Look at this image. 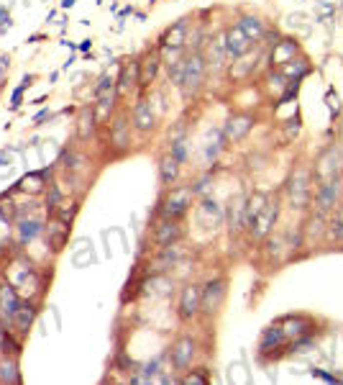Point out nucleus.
Here are the masks:
<instances>
[{
  "label": "nucleus",
  "mask_w": 343,
  "mask_h": 385,
  "mask_svg": "<svg viewBox=\"0 0 343 385\" xmlns=\"http://www.w3.org/2000/svg\"><path fill=\"white\" fill-rule=\"evenodd\" d=\"M223 44H226V52L230 57H244L248 52V46H251V39L244 34V28L241 26H233V28H228Z\"/></svg>",
  "instance_id": "6e6552de"
},
{
  "label": "nucleus",
  "mask_w": 343,
  "mask_h": 385,
  "mask_svg": "<svg viewBox=\"0 0 343 385\" xmlns=\"http://www.w3.org/2000/svg\"><path fill=\"white\" fill-rule=\"evenodd\" d=\"M179 236H182V229H179L177 218H164V221L156 226V231H154V244H156L159 249H164V247L177 244Z\"/></svg>",
  "instance_id": "0eeeda50"
},
{
  "label": "nucleus",
  "mask_w": 343,
  "mask_h": 385,
  "mask_svg": "<svg viewBox=\"0 0 343 385\" xmlns=\"http://www.w3.org/2000/svg\"><path fill=\"white\" fill-rule=\"evenodd\" d=\"M315 200H318L320 211H333L336 208V203H338V180L330 177V180L323 182V185L318 188V192H315Z\"/></svg>",
  "instance_id": "1a4fd4ad"
},
{
  "label": "nucleus",
  "mask_w": 343,
  "mask_h": 385,
  "mask_svg": "<svg viewBox=\"0 0 343 385\" xmlns=\"http://www.w3.org/2000/svg\"><path fill=\"white\" fill-rule=\"evenodd\" d=\"M177 313L182 321H192L200 313V288L197 285H185L179 293V303H177Z\"/></svg>",
  "instance_id": "7ed1b4c3"
},
{
  "label": "nucleus",
  "mask_w": 343,
  "mask_h": 385,
  "mask_svg": "<svg viewBox=\"0 0 343 385\" xmlns=\"http://www.w3.org/2000/svg\"><path fill=\"white\" fill-rule=\"evenodd\" d=\"M246 200L244 198H236V200H230V211H228V224L233 231L238 229H244V214H246Z\"/></svg>",
  "instance_id": "a211bd4d"
},
{
  "label": "nucleus",
  "mask_w": 343,
  "mask_h": 385,
  "mask_svg": "<svg viewBox=\"0 0 343 385\" xmlns=\"http://www.w3.org/2000/svg\"><path fill=\"white\" fill-rule=\"evenodd\" d=\"M21 306V300H18V293L13 285H0V313H3V319L11 321V316L18 311Z\"/></svg>",
  "instance_id": "9b49d317"
},
{
  "label": "nucleus",
  "mask_w": 343,
  "mask_h": 385,
  "mask_svg": "<svg viewBox=\"0 0 343 385\" xmlns=\"http://www.w3.org/2000/svg\"><path fill=\"white\" fill-rule=\"evenodd\" d=\"M133 124H136V128H141V131L154 128V113H151V106L146 103V100L136 103V108H133Z\"/></svg>",
  "instance_id": "dca6fc26"
},
{
  "label": "nucleus",
  "mask_w": 343,
  "mask_h": 385,
  "mask_svg": "<svg viewBox=\"0 0 343 385\" xmlns=\"http://www.w3.org/2000/svg\"><path fill=\"white\" fill-rule=\"evenodd\" d=\"M226 298V280L223 278H213L205 282V288H200V313L213 316L218 313V308L223 306Z\"/></svg>",
  "instance_id": "f03ea898"
},
{
  "label": "nucleus",
  "mask_w": 343,
  "mask_h": 385,
  "mask_svg": "<svg viewBox=\"0 0 343 385\" xmlns=\"http://www.w3.org/2000/svg\"><path fill=\"white\" fill-rule=\"evenodd\" d=\"M21 95H23V85H21V87H18V90H16V93H13V103H11L13 108H16L18 103H21Z\"/></svg>",
  "instance_id": "473e14b6"
},
{
  "label": "nucleus",
  "mask_w": 343,
  "mask_h": 385,
  "mask_svg": "<svg viewBox=\"0 0 343 385\" xmlns=\"http://www.w3.org/2000/svg\"><path fill=\"white\" fill-rule=\"evenodd\" d=\"M115 139H118V147L126 144V121H118L115 124Z\"/></svg>",
  "instance_id": "c756f323"
},
{
  "label": "nucleus",
  "mask_w": 343,
  "mask_h": 385,
  "mask_svg": "<svg viewBox=\"0 0 343 385\" xmlns=\"http://www.w3.org/2000/svg\"><path fill=\"white\" fill-rule=\"evenodd\" d=\"M333 218H336L338 224L343 226V206H338V211H336V216H333Z\"/></svg>",
  "instance_id": "f704fd0d"
},
{
  "label": "nucleus",
  "mask_w": 343,
  "mask_h": 385,
  "mask_svg": "<svg viewBox=\"0 0 343 385\" xmlns=\"http://www.w3.org/2000/svg\"><path fill=\"white\" fill-rule=\"evenodd\" d=\"M282 331H285V337L287 339H300V337H305L307 334V326H310V321L305 316H289L279 323Z\"/></svg>",
  "instance_id": "f8f14e48"
},
{
  "label": "nucleus",
  "mask_w": 343,
  "mask_h": 385,
  "mask_svg": "<svg viewBox=\"0 0 343 385\" xmlns=\"http://www.w3.org/2000/svg\"><path fill=\"white\" fill-rule=\"evenodd\" d=\"M195 349H197V344H195L192 337H179L174 344H172V349H169V360H172V364H174L177 370H185L187 364L192 362Z\"/></svg>",
  "instance_id": "20e7f679"
},
{
  "label": "nucleus",
  "mask_w": 343,
  "mask_h": 385,
  "mask_svg": "<svg viewBox=\"0 0 343 385\" xmlns=\"http://www.w3.org/2000/svg\"><path fill=\"white\" fill-rule=\"evenodd\" d=\"M192 188H172L161 200V218H179L192 206Z\"/></svg>",
  "instance_id": "f257e3e1"
},
{
  "label": "nucleus",
  "mask_w": 343,
  "mask_h": 385,
  "mask_svg": "<svg viewBox=\"0 0 343 385\" xmlns=\"http://www.w3.org/2000/svg\"><path fill=\"white\" fill-rule=\"evenodd\" d=\"M277 214H279V206H277V203H269V200H267V206L261 208V214L254 218V224L248 226L251 236H254V239L269 236V231H271V226H274V221H277Z\"/></svg>",
  "instance_id": "39448f33"
},
{
  "label": "nucleus",
  "mask_w": 343,
  "mask_h": 385,
  "mask_svg": "<svg viewBox=\"0 0 343 385\" xmlns=\"http://www.w3.org/2000/svg\"><path fill=\"white\" fill-rule=\"evenodd\" d=\"M203 77H205V62H203V57L200 54H195V57H190L185 62V75H182V83L179 85L185 87V93H190V90L200 87Z\"/></svg>",
  "instance_id": "423d86ee"
},
{
  "label": "nucleus",
  "mask_w": 343,
  "mask_h": 385,
  "mask_svg": "<svg viewBox=\"0 0 343 385\" xmlns=\"http://www.w3.org/2000/svg\"><path fill=\"white\" fill-rule=\"evenodd\" d=\"M182 383H185V385H205V383H208V375H203V372H190V375H185V378H182Z\"/></svg>",
  "instance_id": "cd10ccee"
},
{
  "label": "nucleus",
  "mask_w": 343,
  "mask_h": 385,
  "mask_svg": "<svg viewBox=\"0 0 343 385\" xmlns=\"http://www.w3.org/2000/svg\"><path fill=\"white\" fill-rule=\"evenodd\" d=\"M285 342H287V337H285V331H282V326H269L264 331V337H261V342H259V349L271 352L274 347H282Z\"/></svg>",
  "instance_id": "2eb2a0df"
},
{
  "label": "nucleus",
  "mask_w": 343,
  "mask_h": 385,
  "mask_svg": "<svg viewBox=\"0 0 343 385\" xmlns=\"http://www.w3.org/2000/svg\"><path fill=\"white\" fill-rule=\"evenodd\" d=\"M93 121H95L93 113H82V118H79V139L90 136V131H93Z\"/></svg>",
  "instance_id": "a878e982"
},
{
  "label": "nucleus",
  "mask_w": 343,
  "mask_h": 385,
  "mask_svg": "<svg viewBox=\"0 0 343 385\" xmlns=\"http://www.w3.org/2000/svg\"><path fill=\"white\" fill-rule=\"evenodd\" d=\"M177 175H179V159H174L172 154L161 157V162H159V180L164 182V185H172V182L177 180Z\"/></svg>",
  "instance_id": "4468645a"
},
{
  "label": "nucleus",
  "mask_w": 343,
  "mask_h": 385,
  "mask_svg": "<svg viewBox=\"0 0 343 385\" xmlns=\"http://www.w3.org/2000/svg\"><path fill=\"white\" fill-rule=\"evenodd\" d=\"M110 87H113V77L103 75V77H100V83H97V87H95V93L100 95V93H105V90H110Z\"/></svg>",
  "instance_id": "c85d7f7f"
},
{
  "label": "nucleus",
  "mask_w": 343,
  "mask_h": 385,
  "mask_svg": "<svg viewBox=\"0 0 343 385\" xmlns=\"http://www.w3.org/2000/svg\"><path fill=\"white\" fill-rule=\"evenodd\" d=\"M292 54H295V44H292V42H282L274 49V62H279V64L282 62H292V59H289Z\"/></svg>",
  "instance_id": "b1692460"
},
{
  "label": "nucleus",
  "mask_w": 343,
  "mask_h": 385,
  "mask_svg": "<svg viewBox=\"0 0 343 385\" xmlns=\"http://www.w3.org/2000/svg\"><path fill=\"white\" fill-rule=\"evenodd\" d=\"M8 239H11V224H8V216H3V211H0V249L5 247Z\"/></svg>",
  "instance_id": "bb28decb"
},
{
  "label": "nucleus",
  "mask_w": 343,
  "mask_h": 385,
  "mask_svg": "<svg viewBox=\"0 0 343 385\" xmlns=\"http://www.w3.org/2000/svg\"><path fill=\"white\" fill-rule=\"evenodd\" d=\"M8 347V334H5V329H0V349H5Z\"/></svg>",
  "instance_id": "72a5a7b5"
},
{
  "label": "nucleus",
  "mask_w": 343,
  "mask_h": 385,
  "mask_svg": "<svg viewBox=\"0 0 343 385\" xmlns=\"http://www.w3.org/2000/svg\"><path fill=\"white\" fill-rule=\"evenodd\" d=\"M38 231H41V224H38L36 218H21L18 221V241H21V244L36 239Z\"/></svg>",
  "instance_id": "f3484780"
},
{
  "label": "nucleus",
  "mask_w": 343,
  "mask_h": 385,
  "mask_svg": "<svg viewBox=\"0 0 343 385\" xmlns=\"http://www.w3.org/2000/svg\"><path fill=\"white\" fill-rule=\"evenodd\" d=\"M156 64H159V57L156 54H151L144 59V72H141V85H149L151 80H154L156 75Z\"/></svg>",
  "instance_id": "412c9836"
},
{
  "label": "nucleus",
  "mask_w": 343,
  "mask_h": 385,
  "mask_svg": "<svg viewBox=\"0 0 343 385\" xmlns=\"http://www.w3.org/2000/svg\"><path fill=\"white\" fill-rule=\"evenodd\" d=\"M185 23H177L172 31L167 34V39H164V44L167 46H172V49H177V46H182V39H185Z\"/></svg>",
  "instance_id": "5701e85b"
},
{
  "label": "nucleus",
  "mask_w": 343,
  "mask_h": 385,
  "mask_svg": "<svg viewBox=\"0 0 343 385\" xmlns=\"http://www.w3.org/2000/svg\"><path fill=\"white\" fill-rule=\"evenodd\" d=\"M0 383H21V375H18V362L13 357H5L0 362Z\"/></svg>",
  "instance_id": "6ab92c4d"
},
{
  "label": "nucleus",
  "mask_w": 343,
  "mask_h": 385,
  "mask_svg": "<svg viewBox=\"0 0 343 385\" xmlns=\"http://www.w3.org/2000/svg\"><path fill=\"white\" fill-rule=\"evenodd\" d=\"M238 26L244 28V34H246L248 39H259V36H261V23H259V18L246 16V18H241Z\"/></svg>",
  "instance_id": "4be33fe9"
},
{
  "label": "nucleus",
  "mask_w": 343,
  "mask_h": 385,
  "mask_svg": "<svg viewBox=\"0 0 343 385\" xmlns=\"http://www.w3.org/2000/svg\"><path fill=\"white\" fill-rule=\"evenodd\" d=\"M49 116H52V113H49V110H41V113L36 116V124H41V121H46Z\"/></svg>",
  "instance_id": "c9c22d12"
},
{
  "label": "nucleus",
  "mask_w": 343,
  "mask_h": 385,
  "mask_svg": "<svg viewBox=\"0 0 343 385\" xmlns=\"http://www.w3.org/2000/svg\"><path fill=\"white\" fill-rule=\"evenodd\" d=\"M41 188H44V172H31L21 180V190L26 192H41Z\"/></svg>",
  "instance_id": "aec40b11"
},
{
  "label": "nucleus",
  "mask_w": 343,
  "mask_h": 385,
  "mask_svg": "<svg viewBox=\"0 0 343 385\" xmlns=\"http://www.w3.org/2000/svg\"><path fill=\"white\" fill-rule=\"evenodd\" d=\"M203 214L205 216H210L213 221H220L223 218V208H220L215 200H210V198H205V203H203Z\"/></svg>",
  "instance_id": "393cba45"
},
{
  "label": "nucleus",
  "mask_w": 343,
  "mask_h": 385,
  "mask_svg": "<svg viewBox=\"0 0 343 385\" xmlns=\"http://www.w3.org/2000/svg\"><path fill=\"white\" fill-rule=\"evenodd\" d=\"M5 26H11V18H8V13L3 11V8H0V31H3Z\"/></svg>",
  "instance_id": "2f4dec72"
},
{
  "label": "nucleus",
  "mask_w": 343,
  "mask_h": 385,
  "mask_svg": "<svg viewBox=\"0 0 343 385\" xmlns=\"http://www.w3.org/2000/svg\"><path fill=\"white\" fill-rule=\"evenodd\" d=\"M251 116H230L228 121H226V128H223V134H226V139L228 141H241L248 131H251Z\"/></svg>",
  "instance_id": "9d476101"
},
{
  "label": "nucleus",
  "mask_w": 343,
  "mask_h": 385,
  "mask_svg": "<svg viewBox=\"0 0 343 385\" xmlns=\"http://www.w3.org/2000/svg\"><path fill=\"white\" fill-rule=\"evenodd\" d=\"M172 157L179 159V162H185V144L182 141H174V149H172Z\"/></svg>",
  "instance_id": "7c9ffc66"
},
{
  "label": "nucleus",
  "mask_w": 343,
  "mask_h": 385,
  "mask_svg": "<svg viewBox=\"0 0 343 385\" xmlns=\"http://www.w3.org/2000/svg\"><path fill=\"white\" fill-rule=\"evenodd\" d=\"M34 316H36V311H34V306H18V311L11 316V323H13V329L18 331V334H26L28 331V326L34 323Z\"/></svg>",
  "instance_id": "ddd939ff"
}]
</instances>
